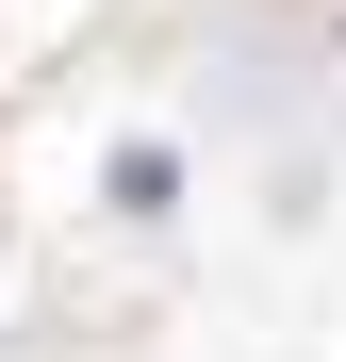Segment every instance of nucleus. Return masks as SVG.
<instances>
[{"label":"nucleus","mask_w":346,"mask_h":362,"mask_svg":"<svg viewBox=\"0 0 346 362\" xmlns=\"http://www.w3.org/2000/svg\"><path fill=\"white\" fill-rule=\"evenodd\" d=\"M99 181H115V214H165V198H182V148H149V132H132Z\"/></svg>","instance_id":"nucleus-1"}]
</instances>
